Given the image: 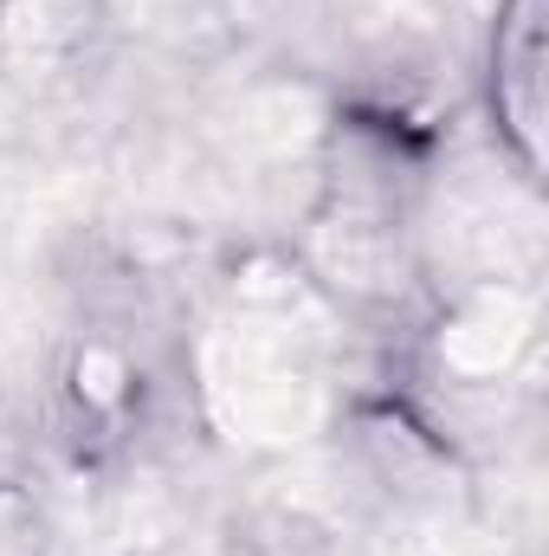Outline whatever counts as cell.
<instances>
[{
	"label": "cell",
	"mask_w": 549,
	"mask_h": 556,
	"mask_svg": "<svg viewBox=\"0 0 549 556\" xmlns=\"http://www.w3.org/2000/svg\"><path fill=\"white\" fill-rule=\"evenodd\" d=\"M537 7L544 0H518V13H511V39H498V104H505V117H511V130L524 137V149L537 155V117H544V104H537V65H544V20H537Z\"/></svg>",
	"instance_id": "1"
}]
</instances>
